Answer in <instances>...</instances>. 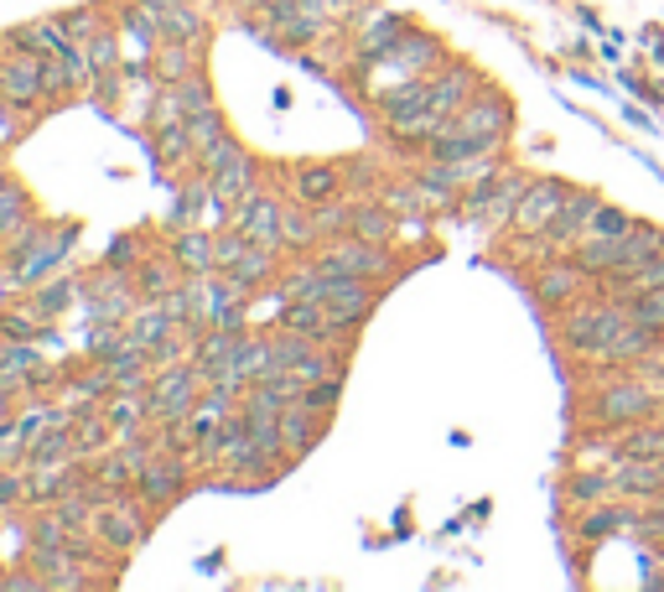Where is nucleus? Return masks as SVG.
<instances>
[{"label": "nucleus", "instance_id": "f257e3e1", "mask_svg": "<svg viewBox=\"0 0 664 592\" xmlns=\"http://www.w3.org/2000/svg\"><path fill=\"white\" fill-rule=\"evenodd\" d=\"M203 369L182 358V364H162L151 385H145V405H151V427H171V421H182L192 405L203 401Z\"/></svg>", "mask_w": 664, "mask_h": 592}, {"label": "nucleus", "instance_id": "f03ea898", "mask_svg": "<svg viewBox=\"0 0 664 592\" xmlns=\"http://www.w3.org/2000/svg\"><path fill=\"white\" fill-rule=\"evenodd\" d=\"M317 265H322L328 276H358V281H380V276L395 270V261H390V250H384V244L358 239V235L328 239V244H322V255H317Z\"/></svg>", "mask_w": 664, "mask_h": 592}, {"label": "nucleus", "instance_id": "7ed1b4c3", "mask_svg": "<svg viewBox=\"0 0 664 592\" xmlns=\"http://www.w3.org/2000/svg\"><path fill=\"white\" fill-rule=\"evenodd\" d=\"M136 307H141V291H136L130 270L119 276L115 265H104L94 281H84V312H89L94 328H104V323H130Z\"/></svg>", "mask_w": 664, "mask_h": 592}, {"label": "nucleus", "instance_id": "20e7f679", "mask_svg": "<svg viewBox=\"0 0 664 592\" xmlns=\"http://www.w3.org/2000/svg\"><path fill=\"white\" fill-rule=\"evenodd\" d=\"M192 468H197V463H192L182 448H166V442H156V452L145 457L141 478H136V494H141L145 504H156V509H162V504H171V499L188 489Z\"/></svg>", "mask_w": 664, "mask_h": 592}, {"label": "nucleus", "instance_id": "39448f33", "mask_svg": "<svg viewBox=\"0 0 664 592\" xmlns=\"http://www.w3.org/2000/svg\"><path fill=\"white\" fill-rule=\"evenodd\" d=\"M94 541L104 545V556H125L145 541V515L119 494H99V515H94Z\"/></svg>", "mask_w": 664, "mask_h": 592}, {"label": "nucleus", "instance_id": "423d86ee", "mask_svg": "<svg viewBox=\"0 0 664 592\" xmlns=\"http://www.w3.org/2000/svg\"><path fill=\"white\" fill-rule=\"evenodd\" d=\"M436 63H442V42H436L431 32H405L395 48H384L374 63H363L358 73L374 68V73H390V78H400L405 84V78H426Z\"/></svg>", "mask_w": 664, "mask_h": 592}, {"label": "nucleus", "instance_id": "0eeeda50", "mask_svg": "<svg viewBox=\"0 0 664 592\" xmlns=\"http://www.w3.org/2000/svg\"><path fill=\"white\" fill-rule=\"evenodd\" d=\"M73 239H78V229H73V224L42 229V235H37V244H31V250H22V255L11 261V281H16V286L52 281V276H58V265H63V255L73 250Z\"/></svg>", "mask_w": 664, "mask_h": 592}, {"label": "nucleus", "instance_id": "6e6552de", "mask_svg": "<svg viewBox=\"0 0 664 592\" xmlns=\"http://www.w3.org/2000/svg\"><path fill=\"white\" fill-rule=\"evenodd\" d=\"M0 99H11L16 110L26 104H42L48 99V58L42 52L16 48L5 63H0Z\"/></svg>", "mask_w": 664, "mask_h": 592}, {"label": "nucleus", "instance_id": "1a4fd4ad", "mask_svg": "<svg viewBox=\"0 0 664 592\" xmlns=\"http://www.w3.org/2000/svg\"><path fill=\"white\" fill-rule=\"evenodd\" d=\"M348 22H354L348 32H354V63L358 68H363V63H374L384 48H395L405 32H410V26H405L395 11H384V5H358Z\"/></svg>", "mask_w": 664, "mask_h": 592}, {"label": "nucleus", "instance_id": "9d476101", "mask_svg": "<svg viewBox=\"0 0 664 592\" xmlns=\"http://www.w3.org/2000/svg\"><path fill=\"white\" fill-rule=\"evenodd\" d=\"M623 323H628V317L617 307H582L566 317V343L582 358H608V349H613V338L623 332Z\"/></svg>", "mask_w": 664, "mask_h": 592}, {"label": "nucleus", "instance_id": "9b49d317", "mask_svg": "<svg viewBox=\"0 0 664 592\" xmlns=\"http://www.w3.org/2000/svg\"><path fill=\"white\" fill-rule=\"evenodd\" d=\"M281 218H285V203L281 198H270V192H250L244 203H234L229 209V224L234 229H244V235L255 239V244H270V250H285L281 244Z\"/></svg>", "mask_w": 664, "mask_h": 592}, {"label": "nucleus", "instance_id": "f8f14e48", "mask_svg": "<svg viewBox=\"0 0 664 592\" xmlns=\"http://www.w3.org/2000/svg\"><path fill=\"white\" fill-rule=\"evenodd\" d=\"M473 89H477V78H473V68H462V63H451V68H442L431 78V136L473 99Z\"/></svg>", "mask_w": 664, "mask_h": 592}, {"label": "nucleus", "instance_id": "ddd939ff", "mask_svg": "<svg viewBox=\"0 0 664 592\" xmlns=\"http://www.w3.org/2000/svg\"><path fill=\"white\" fill-rule=\"evenodd\" d=\"M571 192L561 182H529L520 198V209H514V229L520 235H546L550 218L561 214V203H566Z\"/></svg>", "mask_w": 664, "mask_h": 592}, {"label": "nucleus", "instance_id": "4468645a", "mask_svg": "<svg viewBox=\"0 0 664 592\" xmlns=\"http://www.w3.org/2000/svg\"><path fill=\"white\" fill-rule=\"evenodd\" d=\"M649 416H654V395L643 385H613L597 395V421H608V427H634Z\"/></svg>", "mask_w": 664, "mask_h": 592}, {"label": "nucleus", "instance_id": "2eb2a0df", "mask_svg": "<svg viewBox=\"0 0 664 592\" xmlns=\"http://www.w3.org/2000/svg\"><path fill=\"white\" fill-rule=\"evenodd\" d=\"M322 302H328V312L337 317V323L358 328V323L374 312V302H380V297H374V286L358 281V276H328V297H322Z\"/></svg>", "mask_w": 664, "mask_h": 592}, {"label": "nucleus", "instance_id": "dca6fc26", "mask_svg": "<svg viewBox=\"0 0 664 592\" xmlns=\"http://www.w3.org/2000/svg\"><path fill=\"white\" fill-rule=\"evenodd\" d=\"M171 255L188 276H203V270H218V229L208 224H182V235L171 239Z\"/></svg>", "mask_w": 664, "mask_h": 592}, {"label": "nucleus", "instance_id": "f3484780", "mask_svg": "<svg viewBox=\"0 0 664 592\" xmlns=\"http://www.w3.org/2000/svg\"><path fill=\"white\" fill-rule=\"evenodd\" d=\"M130 276H136L141 302H162V297H171L177 286L188 281V270L177 265V255H141V265H136Z\"/></svg>", "mask_w": 664, "mask_h": 592}, {"label": "nucleus", "instance_id": "a211bd4d", "mask_svg": "<svg viewBox=\"0 0 664 592\" xmlns=\"http://www.w3.org/2000/svg\"><path fill=\"white\" fill-rule=\"evenodd\" d=\"M343 188H348V177H343L337 166H296V177H291V198H296L302 209L332 203V198H343Z\"/></svg>", "mask_w": 664, "mask_h": 592}, {"label": "nucleus", "instance_id": "6ab92c4d", "mask_svg": "<svg viewBox=\"0 0 664 592\" xmlns=\"http://www.w3.org/2000/svg\"><path fill=\"white\" fill-rule=\"evenodd\" d=\"M182 328H188V323L166 307V297H162V302H141V307H136V317H130V332H136V343H141L145 354H151L156 343H166V338H177Z\"/></svg>", "mask_w": 664, "mask_h": 592}, {"label": "nucleus", "instance_id": "aec40b11", "mask_svg": "<svg viewBox=\"0 0 664 592\" xmlns=\"http://www.w3.org/2000/svg\"><path fill=\"white\" fill-rule=\"evenodd\" d=\"M104 421H110V431H115V442H130V437H141V427L151 421L145 390H115V395L104 401Z\"/></svg>", "mask_w": 664, "mask_h": 592}, {"label": "nucleus", "instance_id": "412c9836", "mask_svg": "<svg viewBox=\"0 0 664 592\" xmlns=\"http://www.w3.org/2000/svg\"><path fill=\"white\" fill-rule=\"evenodd\" d=\"M602 209L592 192H571L566 203H561V214L550 218L546 239L550 244H582V235H587V224H592V214Z\"/></svg>", "mask_w": 664, "mask_h": 592}, {"label": "nucleus", "instance_id": "4be33fe9", "mask_svg": "<svg viewBox=\"0 0 664 592\" xmlns=\"http://www.w3.org/2000/svg\"><path fill=\"white\" fill-rule=\"evenodd\" d=\"M276 265H281V250H270V244H250L244 255H239L224 276L244 291V297H255L260 286H270V276H276Z\"/></svg>", "mask_w": 664, "mask_h": 592}, {"label": "nucleus", "instance_id": "5701e85b", "mask_svg": "<svg viewBox=\"0 0 664 592\" xmlns=\"http://www.w3.org/2000/svg\"><path fill=\"white\" fill-rule=\"evenodd\" d=\"M214 192H218V203H224V209H234V203H244V198L255 192V156H250L244 146H239L234 156L214 172Z\"/></svg>", "mask_w": 664, "mask_h": 592}, {"label": "nucleus", "instance_id": "b1692460", "mask_svg": "<svg viewBox=\"0 0 664 592\" xmlns=\"http://www.w3.org/2000/svg\"><path fill=\"white\" fill-rule=\"evenodd\" d=\"M197 63H203V42H177V37H162V48H156V58H151V68H156L162 84H182V78H192Z\"/></svg>", "mask_w": 664, "mask_h": 592}, {"label": "nucleus", "instance_id": "393cba45", "mask_svg": "<svg viewBox=\"0 0 664 592\" xmlns=\"http://www.w3.org/2000/svg\"><path fill=\"white\" fill-rule=\"evenodd\" d=\"M628 530H643L639 509H628V504H602V509H592V515H582V536H587V541L628 536Z\"/></svg>", "mask_w": 664, "mask_h": 592}, {"label": "nucleus", "instance_id": "a878e982", "mask_svg": "<svg viewBox=\"0 0 664 592\" xmlns=\"http://www.w3.org/2000/svg\"><path fill=\"white\" fill-rule=\"evenodd\" d=\"M244 332H229V328H208L197 332V343H192V364L208 375V369H224V364H234V349Z\"/></svg>", "mask_w": 664, "mask_h": 592}, {"label": "nucleus", "instance_id": "bb28decb", "mask_svg": "<svg viewBox=\"0 0 664 592\" xmlns=\"http://www.w3.org/2000/svg\"><path fill=\"white\" fill-rule=\"evenodd\" d=\"M281 437H285V452H307L317 437H322V416L307 411V405H285L281 411Z\"/></svg>", "mask_w": 664, "mask_h": 592}, {"label": "nucleus", "instance_id": "cd10ccee", "mask_svg": "<svg viewBox=\"0 0 664 592\" xmlns=\"http://www.w3.org/2000/svg\"><path fill=\"white\" fill-rule=\"evenodd\" d=\"M276 291H281V307L285 302H322V297H328V270L311 261V265H302V270H291Z\"/></svg>", "mask_w": 664, "mask_h": 592}, {"label": "nucleus", "instance_id": "c85d7f7f", "mask_svg": "<svg viewBox=\"0 0 664 592\" xmlns=\"http://www.w3.org/2000/svg\"><path fill=\"white\" fill-rule=\"evenodd\" d=\"M73 302H84V281L78 276H52V281L37 286V317H58V312H68Z\"/></svg>", "mask_w": 664, "mask_h": 592}, {"label": "nucleus", "instance_id": "c756f323", "mask_svg": "<svg viewBox=\"0 0 664 592\" xmlns=\"http://www.w3.org/2000/svg\"><path fill=\"white\" fill-rule=\"evenodd\" d=\"M348 235L374 239V244H390V239H395V214H390L384 203H358V209H354V224H348Z\"/></svg>", "mask_w": 664, "mask_h": 592}, {"label": "nucleus", "instance_id": "7c9ffc66", "mask_svg": "<svg viewBox=\"0 0 664 592\" xmlns=\"http://www.w3.org/2000/svg\"><path fill=\"white\" fill-rule=\"evenodd\" d=\"M649 349H654V328H649V323H639V317H628L602 364H623V358H639V354H649Z\"/></svg>", "mask_w": 664, "mask_h": 592}, {"label": "nucleus", "instance_id": "2f4dec72", "mask_svg": "<svg viewBox=\"0 0 664 592\" xmlns=\"http://www.w3.org/2000/svg\"><path fill=\"white\" fill-rule=\"evenodd\" d=\"M664 250V235L654 229V224H634L628 235H623V261H617V270H634V265H643L649 255H660Z\"/></svg>", "mask_w": 664, "mask_h": 592}, {"label": "nucleus", "instance_id": "473e14b6", "mask_svg": "<svg viewBox=\"0 0 664 592\" xmlns=\"http://www.w3.org/2000/svg\"><path fill=\"white\" fill-rule=\"evenodd\" d=\"M311 214V235H317V244H328V239L348 235V224H354V209L343 203V198H332V203H317V209H307Z\"/></svg>", "mask_w": 664, "mask_h": 592}, {"label": "nucleus", "instance_id": "72a5a7b5", "mask_svg": "<svg viewBox=\"0 0 664 592\" xmlns=\"http://www.w3.org/2000/svg\"><path fill=\"white\" fill-rule=\"evenodd\" d=\"M31 218V198H26L22 182H0V244L22 229Z\"/></svg>", "mask_w": 664, "mask_h": 592}, {"label": "nucleus", "instance_id": "f704fd0d", "mask_svg": "<svg viewBox=\"0 0 664 592\" xmlns=\"http://www.w3.org/2000/svg\"><path fill=\"white\" fill-rule=\"evenodd\" d=\"M613 281H617V297H643V291L664 286V250H660V255H649L643 265H634V270L613 276Z\"/></svg>", "mask_w": 664, "mask_h": 592}, {"label": "nucleus", "instance_id": "c9c22d12", "mask_svg": "<svg viewBox=\"0 0 664 592\" xmlns=\"http://www.w3.org/2000/svg\"><path fill=\"white\" fill-rule=\"evenodd\" d=\"M229 136V125L218 110H203V115H188V141H192V156H208L218 141Z\"/></svg>", "mask_w": 664, "mask_h": 592}, {"label": "nucleus", "instance_id": "e433bc0d", "mask_svg": "<svg viewBox=\"0 0 664 592\" xmlns=\"http://www.w3.org/2000/svg\"><path fill=\"white\" fill-rule=\"evenodd\" d=\"M162 37H177V42H203V16L192 11L188 0L166 5L162 11Z\"/></svg>", "mask_w": 664, "mask_h": 592}, {"label": "nucleus", "instance_id": "4c0bfd02", "mask_svg": "<svg viewBox=\"0 0 664 592\" xmlns=\"http://www.w3.org/2000/svg\"><path fill=\"white\" fill-rule=\"evenodd\" d=\"M84 58H89V78H110L119 68V37L115 32H94L84 42Z\"/></svg>", "mask_w": 664, "mask_h": 592}, {"label": "nucleus", "instance_id": "58836bf2", "mask_svg": "<svg viewBox=\"0 0 664 592\" xmlns=\"http://www.w3.org/2000/svg\"><path fill=\"white\" fill-rule=\"evenodd\" d=\"M151 136H156V156H162V162L171 166V172H177V166H188V162H197V156H192V141H188V125H171V130H151Z\"/></svg>", "mask_w": 664, "mask_h": 592}, {"label": "nucleus", "instance_id": "ea45409f", "mask_svg": "<svg viewBox=\"0 0 664 592\" xmlns=\"http://www.w3.org/2000/svg\"><path fill=\"white\" fill-rule=\"evenodd\" d=\"M535 297H540L546 307H561L566 297H576V270H571V265H556V270H546V276L535 281Z\"/></svg>", "mask_w": 664, "mask_h": 592}, {"label": "nucleus", "instance_id": "a19ab883", "mask_svg": "<svg viewBox=\"0 0 664 592\" xmlns=\"http://www.w3.org/2000/svg\"><path fill=\"white\" fill-rule=\"evenodd\" d=\"M104 437H115V431H110V421H104V411H99V416H89V421H84V416L73 421V448H78V457H94V452L104 448Z\"/></svg>", "mask_w": 664, "mask_h": 592}, {"label": "nucleus", "instance_id": "79ce46f5", "mask_svg": "<svg viewBox=\"0 0 664 592\" xmlns=\"http://www.w3.org/2000/svg\"><path fill=\"white\" fill-rule=\"evenodd\" d=\"M281 244H285V250H311V244H317V235H311V214L302 209V203H296V209H285Z\"/></svg>", "mask_w": 664, "mask_h": 592}, {"label": "nucleus", "instance_id": "37998d69", "mask_svg": "<svg viewBox=\"0 0 664 592\" xmlns=\"http://www.w3.org/2000/svg\"><path fill=\"white\" fill-rule=\"evenodd\" d=\"M58 26H63V37H68L73 48H84L94 32H104V26H99V11H94V5H84V11H63V16H58Z\"/></svg>", "mask_w": 664, "mask_h": 592}, {"label": "nucleus", "instance_id": "c03bdc74", "mask_svg": "<svg viewBox=\"0 0 664 592\" xmlns=\"http://www.w3.org/2000/svg\"><path fill=\"white\" fill-rule=\"evenodd\" d=\"M623 457H664V431L660 427H639V421H634V431H628V437H623Z\"/></svg>", "mask_w": 664, "mask_h": 592}, {"label": "nucleus", "instance_id": "a18cd8bd", "mask_svg": "<svg viewBox=\"0 0 664 592\" xmlns=\"http://www.w3.org/2000/svg\"><path fill=\"white\" fill-rule=\"evenodd\" d=\"M337 395H343V375H328V379H317V385L302 390V405L317 411V416H328V411H337Z\"/></svg>", "mask_w": 664, "mask_h": 592}, {"label": "nucleus", "instance_id": "49530a36", "mask_svg": "<svg viewBox=\"0 0 664 592\" xmlns=\"http://www.w3.org/2000/svg\"><path fill=\"white\" fill-rule=\"evenodd\" d=\"M571 499L576 504H597V499H617V478L613 474H582L571 483Z\"/></svg>", "mask_w": 664, "mask_h": 592}, {"label": "nucleus", "instance_id": "de8ad7c7", "mask_svg": "<svg viewBox=\"0 0 664 592\" xmlns=\"http://www.w3.org/2000/svg\"><path fill=\"white\" fill-rule=\"evenodd\" d=\"M0 332L16 338V343H31V338L48 332V317H37V312H5V317H0Z\"/></svg>", "mask_w": 664, "mask_h": 592}, {"label": "nucleus", "instance_id": "09e8293b", "mask_svg": "<svg viewBox=\"0 0 664 592\" xmlns=\"http://www.w3.org/2000/svg\"><path fill=\"white\" fill-rule=\"evenodd\" d=\"M250 244H255V239L244 235V229H234V224H224V229H218V270H229V265H234L239 255L250 250Z\"/></svg>", "mask_w": 664, "mask_h": 592}, {"label": "nucleus", "instance_id": "8fccbe9b", "mask_svg": "<svg viewBox=\"0 0 664 592\" xmlns=\"http://www.w3.org/2000/svg\"><path fill=\"white\" fill-rule=\"evenodd\" d=\"M63 541H73V530H68V520H63L58 509H48L42 520L31 525V545H63Z\"/></svg>", "mask_w": 664, "mask_h": 592}, {"label": "nucleus", "instance_id": "3c124183", "mask_svg": "<svg viewBox=\"0 0 664 592\" xmlns=\"http://www.w3.org/2000/svg\"><path fill=\"white\" fill-rule=\"evenodd\" d=\"M177 95H182V104H188V115H203V110H214V95H208V78H203V73L182 78V84H177Z\"/></svg>", "mask_w": 664, "mask_h": 592}, {"label": "nucleus", "instance_id": "603ef678", "mask_svg": "<svg viewBox=\"0 0 664 592\" xmlns=\"http://www.w3.org/2000/svg\"><path fill=\"white\" fill-rule=\"evenodd\" d=\"M634 317H639V323H649L654 332H664V286H654V291L634 297Z\"/></svg>", "mask_w": 664, "mask_h": 592}, {"label": "nucleus", "instance_id": "864d4df0", "mask_svg": "<svg viewBox=\"0 0 664 592\" xmlns=\"http://www.w3.org/2000/svg\"><path fill=\"white\" fill-rule=\"evenodd\" d=\"M104 265H125V270H136V265H141V244H136V239L125 235V239H115V244H110V255H104Z\"/></svg>", "mask_w": 664, "mask_h": 592}, {"label": "nucleus", "instance_id": "5fc2aeb1", "mask_svg": "<svg viewBox=\"0 0 664 592\" xmlns=\"http://www.w3.org/2000/svg\"><path fill=\"white\" fill-rule=\"evenodd\" d=\"M37 588H48L42 582V571L31 567V571H11V577H0V592H37Z\"/></svg>", "mask_w": 664, "mask_h": 592}, {"label": "nucleus", "instance_id": "6e6d98bb", "mask_svg": "<svg viewBox=\"0 0 664 592\" xmlns=\"http://www.w3.org/2000/svg\"><path fill=\"white\" fill-rule=\"evenodd\" d=\"M234 151H239V141H234V136H224V141H218L214 151H208V156H197V166H203V172L214 177V172H218V166H224V162H229Z\"/></svg>", "mask_w": 664, "mask_h": 592}, {"label": "nucleus", "instance_id": "4d7b16f0", "mask_svg": "<svg viewBox=\"0 0 664 592\" xmlns=\"http://www.w3.org/2000/svg\"><path fill=\"white\" fill-rule=\"evenodd\" d=\"M16 499H26V478L0 474V504H16Z\"/></svg>", "mask_w": 664, "mask_h": 592}, {"label": "nucleus", "instance_id": "13d9d810", "mask_svg": "<svg viewBox=\"0 0 664 592\" xmlns=\"http://www.w3.org/2000/svg\"><path fill=\"white\" fill-rule=\"evenodd\" d=\"M11 110H16V104H11V99H0V146L16 141V130H22V125L11 119Z\"/></svg>", "mask_w": 664, "mask_h": 592}, {"label": "nucleus", "instance_id": "bf43d9fd", "mask_svg": "<svg viewBox=\"0 0 664 592\" xmlns=\"http://www.w3.org/2000/svg\"><path fill=\"white\" fill-rule=\"evenodd\" d=\"M322 5H328V16H332V22H348V16H354V11L363 5V0H322Z\"/></svg>", "mask_w": 664, "mask_h": 592}, {"label": "nucleus", "instance_id": "052dcab7", "mask_svg": "<svg viewBox=\"0 0 664 592\" xmlns=\"http://www.w3.org/2000/svg\"><path fill=\"white\" fill-rule=\"evenodd\" d=\"M5 421H11V395L0 390V427H5Z\"/></svg>", "mask_w": 664, "mask_h": 592}, {"label": "nucleus", "instance_id": "680f3d73", "mask_svg": "<svg viewBox=\"0 0 664 592\" xmlns=\"http://www.w3.org/2000/svg\"><path fill=\"white\" fill-rule=\"evenodd\" d=\"M151 5H156V11H166V5H177V0H151Z\"/></svg>", "mask_w": 664, "mask_h": 592}, {"label": "nucleus", "instance_id": "e2e57ef3", "mask_svg": "<svg viewBox=\"0 0 664 592\" xmlns=\"http://www.w3.org/2000/svg\"><path fill=\"white\" fill-rule=\"evenodd\" d=\"M660 375H664V358H660Z\"/></svg>", "mask_w": 664, "mask_h": 592}]
</instances>
